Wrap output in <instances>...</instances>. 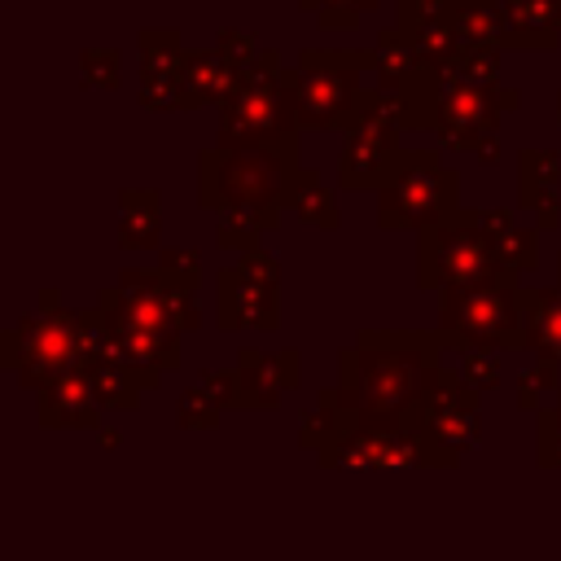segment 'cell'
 Segmentation results:
<instances>
[{
    "label": "cell",
    "mask_w": 561,
    "mask_h": 561,
    "mask_svg": "<svg viewBox=\"0 0 561 561\" xmlns=\"http://www.w3.org/2000/svg\"><path fill=\"white\" fill-rule=\"evenodd\" d=\"M162 237V193L158 188H123L118 193V245L153 250Z\"/></svg>",
    "instance_id": "19"
},
{
    "label": "cell",
    "mask_w": 561,
    "mask_h": 561,
    "mask_svg": "<svg viewBox=\"0 0 561 561\" xmlns=\"http://www.w3.org/2000/svg\"><path fill=\"white\" fill-rule=\"evenodd\" d=\"M0 364L18 373V381L26 390H44L48 381L88 368V351H83V320L79 311L61 307L57 289L39 294V311L22 316L13 329H4L0 337Z\"/></svg>",
    "instance_id": "4"
},
{
    "label": "cell",
    "mask_w": 561,
    "mask_h": 561,
    "mask_svg": "<svg viewBox=\"0 0 561 561\" xmlns=\"http://www.w3.org/2000/svg\"><path fill=\"white\" fill-rule=\"evenodd\" d=\"M517 302H522L526 346L543 351V359H561V285L557 289L522 285L517 289Z\"/></svg>",
    "instance_id": "18"
},
{
    "label": "cell",
    "mask_w": 561,
    "mask_h": 561,
    "mask_svg": "<svg viewBox=\"0 0 561 561\" xmlns=\"http://www.w3.org/2000/svg\"><path fill=\"white\" fill-rule=\"evenodd\" d=\"M289 210H294L302 224L320 228V232H337V224H342L337 197L320 184V171H311V167H302V175H298V184H294V197H289Z\"/></svg>",
    "instance_id": "25"
},
{
    "label": "cell",
    "mask_w": 561,
    "mask_h": 561,
    "mask_svg": "<svg viewBox=\"0 0 561 561\" xmlns=\"http://www.w3.org/2000/svg\"><path fill=\"white\" fill-rule=\"evenodd\" d=\"M500 53L495 44H460L451 66L443 70V83H465V88H495L500 83Z\"/></svg>",
    "instance_id": "27"
},
{
    "label": "cell",
    "mask_w": 561,
    "mask_h": 561,
    "mask_svg": "<svg viewBox=\"0 0 561 561\" xmlns=\"http://www.w3.org/2000/svg\"><path fill=\"white\" fill-rule=\"evenodd\" d=\"M482 232H486V241L495 245V254L508 272L526 276V272L539 267V228H517L504 206L482 210Z\"/></svg>",
    "instance_id": "20"
},
{
    "label": "cell",
    "mask_w": 561,
    "mask_h": 561,
    "mask_svg": "<svg viewBox=\"0 0 561 561\" xmlns=\"http://www.w3.org/2000/svg\"><path fill=\"white\" fill-rule=\"evenodd\" d=\"M158 272L171 280V285H180L184 294H197V285H202V254L197 250H162L158 254Z\"/></svg>",
    "instance_id": "31"
},
{
    "label": "cell",
    "mask_w": 561,
    "mask_h": 561,
    "mask_svg": "<svg viewBox=\"0 0 561 561\" xmlns=\"http://www.w3.org/2000/svg\"><path fill=\"white\" fill-rule=\"evenodd\" d=\"M460 210V175L438 149H403L386 188H377V224L386 232H421Z\"/></svg>",
    "instance_id": "6"
},
{
    "label": "cell",
    "mask_w": 561,
    "mask_h": 561,
    "mask_svg": "<svg viewBox=\"0 0 561 561\" xmlns=\"http://www.w3.org/2000/svg\"><path fill=\"white\" fill-rule=\"evenodd\" d=\"M298 66L289 70L280 53L263 48L241 75L237 92L219 105L215 145H285L298 140Z\"/></svg>",
    "instance_id": "3"
},
{
    "label": "cell",
    "mask_w": 561,
    "mask_h": 561,
    "mask_svg": "<svg viewBox=\"0 0 561 561\" xmlns=\"http://www.w3.org/2000/svg\"><path fill=\"white\" fill-rule=\"evenodd\" d=\"M517 386H522V390H517L522 408H535V403H539V394L557 386V359H539L535 368H526V373L517 377Z\"/></svg>",
    "instance_id": "35"
},
{
    "label": "cell",
    "mask_w": 561,
    "mask_h": 561,
    "mask_svg": "<svg viewBox=\"0 0 561 561\" xmlns=\"http://www.w3.org/2000/svg\"><path fill=\"white\" fill-rule=\"evenodd\" d=\"M215 399L206 394V386L202 390H188L184 399H180V421L184 425H215Z\"/></svg>",
    "instance_id": "37"
},
{
    "label": "cell",
    "mask_w": 561,
    "mask_h": 561,
    "mask_svg": "<svg viewBox=\"0 0 561 561\" xmlns=\"http://www.w3.org/2000/svg\"><path fill=\"white\" fill-rule=\"evenodd\" d=\"M136 53H140V88L136 101L145 110H197L184 83V57L188 48L180 44V31L171 26H149L136 35Z\"/></svg>",
    "instance_id": "12"
},
{
    "label": "cell",
    "mask_w": 561,
    "mask_h": 561,
    "mask_svg": "<svg viewBox=\"0 0 561 561\" xmlns=\"http://www.w3.org/2000/svg\"><path fill=\"white\" fill-rule=\"evenodd\" d=\"M184 83H188L193 105H224L237 92L241 70H232L210 48H188V57H184Z\"/></svg>",
    "instance_id": "21"
},
{
    "label": "cell",
    "mask_w": 561,
    "mask_h": 561,
    "mask_svg": "<svg viewBox=\"0 0 561 561\" xmlns=\"http://www.w3.org/2000/svg\"><path fill=\"white\" fill-rule=\"evenodd\" d=\"M399 158H403V145L346 136V149H342V158H337V184H342V188H351V193L386 188V180L394 175Z\"/></svg>",
    "instance_id": "14"
},
{
    "label": "cell",
    "mask_w": 561,
    "mask_h": 561,
    "mask_svg": "<svg viewBox=\"0 0 561 561\" xmlns=\"http://www.w3.org/2000/svg\"><path fill=\"white\" fill-rule=\"evenodd\" d=\"M443 333L425 329H359L355 346L342 351V394L368 421H399L412 399L438 386Z\"/></svg>",
    "instance_id": "1"
},
{
    "label": "cell",
    "mask_w": 561,
    "mask_h": 561,
    "mask_svg": "<svg viewBox=\"0 0 561 561\" xmlns=\"http://www.w3.org/2000/svg\"><path fill=\"white\" fill-rule=\"evenodd\" d=\"M298 368H302L298 351H254V346L237 351V373L245 377V386L254 394V408H272L280 399V390H294Z\"/></svg>",
    "instance_id": "15"
},
{
    "label": "cell",
    "mask_w": 561,
    "mask_h": 561,
    "mask_svg": "<svg viewBox=\"0 0 561 561\" xmlns=\"http://www.w3.org/2000/svg\"><path fill=\"white\" fill-rule=\"evenodd\" d=\"M522 105V92L517 88H465V83H443V96H438V140L443 149H460V153H473V145L482 136H495L500 131V114L517 110Z\"/></svg>",
    "instance_id": "11"
},
{
    "label": "cell",
    "mask_w": 561,
    "mask_h": 561,
    "mask_svg": "<svg viewBox=\"0 0 561 561\" xmlns=\"http://www.w3.org/2000/svg\"><path fill=\"white\" fill-rule=\"evenodd\" d=\"M88 377H92V390H96V399H101L105 408H131V403L140 399V390L158 386L162 373H153V368H136V364H118V359H105V364H92Z\"/></svg>",
    "instance_id": "24"
},
{
    "label": "cell",
    "mask_w": 561,
    "mask_h": 561,
    "mask_svg": "<svg viewBox=\"0 0 561 561\" xmlns=\"http://www.w3.org/2000/svg\"><path fill=\"white\" fill-rule=\"evenodd\" d=\"M96 307L118 320V324H136V329H162V333H184L202 324V311L193 302V294H184L180 285H171L158 267H123L118 280L110 289H101Z\"/></svg>",
    "instance_id": "9"
},
{
    "label": "cell",
    "mask_w": 561,
    "mask_h": 561,
    "mask_svg": "<svg viewBox=\"0 0 561 561\" xmlns=\"http://www.w3.org/2000/svg\"><path fill=\"white\" fill-rule=\"evenodd\" d=\"M364 70H373V48H302L298 123L316 131H346L364 96Z\"/></svg>",
    "instance_id": "8"
},
{
    "label": "cell",
    "mask_w": 561,
    "mask_h": 561,
    "mask_svg": "<svg viewBox=\"0 0 561 561\" xmlns=\"http://www.w3.org/2000/svg\"><path fill=\"white\" fill-rule=\"evenodd\" d=\"M403 35L416 44L421 61H425V66H434L438 75H443V70L451 66V57L460 53V35L451 31L447 13H443V18H430V22H416V26H408Z\"/></svg>",
    "instance_id": "28"
},
{
    "label": "cell",
    "mask_w": 561,
    "mask_h": 561,
    "mask_svg": "<svg viewBox=\"0 0 561 561\" xmlns=\"http://www.w3.org/2000/svg\"><path fill=\"white\" fill-rule=\"evenodd\" d=\"M215 53H219V57H224L232 70H241V75H245L263 48H259L254 31H232V26H228V31H219V44H215Z\"/></svg>",
    "instance_id": "33"
},
{
    "label": "cell",
    "mask_w": 561,
    "mask_h": 561,
    "mask_svg": "<svg viewBox=\"0 0 561 561\" xmlns=\"http://www.w3.org/2000/svg\"><path fill=\"white\" fill-rule=\"evenodd\" d=\"M557 118H561V92H557Z\"/></svg>",
    "instance_id": "39"
},
{
    "label": "cell",
    "mask_w": 561,
    "mask_h": 561,
    "mask_svg": "<svg viewBox=\"0 0 561 561\" xmlns=\"http://www.w3.org/2000/svg\"><path fill=\"white\" fill-rule=\"evenodd\" d=\"M118 66H123L118 48H83L79 53V79H83V88L114 92L118 88Z\"/></svg>",
    "instance_id": "30"
},
{
    "label": "cell",
    "mask_w": 561,
    "mask_h": 561,
    "mask_svg": "<svg viewBox=\"0 0 561 561\" xmlns=\"http://www.w3.org/2000/svg\"><path fill=\"white\" fill-rule=\"evenodd\" d=\"M96 390H92V377L88 368H75L57 381H48L39 390V421L44 425H96Z\"/></svg>",
    "instance_id": "16"
},
{
    "label": "cell",
    "mask_w": 561,
    "mask_h": 561,
    "mask_svg": "<svg viewBox=\"0 0 561 561\" xmlns=\"http://www.w3.org/2000/svg\"><path fill=\"white\" fill-rule=\"evenodd\" d=\"M302 175L298 140L285 145H210L197 153L202 210H289Z\"/></svg>",
    "instance_id": "2"
},
{
    "label": "cell",
    "mask_w": 561,
    "mask_h": 561,
    "mask_svg": "<svg viewBox=\"0 0 561 561\" xmlns=\"http://www.w3.org/2000/svg\"><path fill=\"white\" fill-rule=\"evenodd\" d=\"M202 386L219 408H254V394H250V386H245V377L237 368L232 373H206Z\"/></svg>",
    "instance_id": "32"
},
{
    "label": "cell",
    "mask_w": 561,
    "mask_h": 561,
    "mask_svg": "<svg viewBox=\"0 0 561 561\" xmlns=\"http://www.w3.org/2000/svg\"><path fill=\"white\" fill-rule=\"evenodd\" d=\"M460 381L469 390H495V381H500L495 351H460Z\"/></svg>",
    "instance_id": "34"
},
{
    "label": "cell",
    "mask_w": 561,
    "mask_h": 561,
    "mask_svg": "<svg viewBox=\"0 0 561 561\" xmlns=\"http://www.w3.org/2000/svg\"><path fill=\"white\" fill-rule=\"evenodd\" d=\"M447 22L460 35V44H495V48H517L513 18L504 0H447Z\"/></svg>",
    "instance_id": "17"
},
{
    "label": "cell",
    "mask_w": 561,
    "mask_h": 561,
    "mask_svg": "<svg viewBox=\"0 0 561 561\" xmlns=\"http://www.w3.org/2000/svg\"><path fill=\"white\" fill-rule=\"evenodd\" d=\"M539 460L561 465V399L539 416Z\"/></svg>",
    "instance_id": "36"
},
{
    "label": "cell",
    "mask_w": 561,
    "mask_h": 561,
    "mask_svg": "<svg viewBox=\"0 0 561 561\" xmlns=\"http://www.w3.org/2000/svg\"><path fill=\"white\" fill-rule=\"evenodd\" d=\"M276 224H280V210H215V245L245 254Z\"/></svg>",
    "instance_id": "26"
},
{
    "label": "cell",
    "mask_w": 561,
    "mask_h": 561,
    "mask_svg": "<svg viewBox=\"0 0 561 561\" xmlns=\"http://www.w3.org/2000/svg\"><path fill=\"white\" fill-rule=\"evenodd\" d=\"M517 206L535 210L539 232L561 224V158L552 149H522L517 153Z\"/></svg>",
    "instance_id": "13"
},
{
    "label": "cell",
    "mask_w": 561,
    "mask_h": 561,
    "mask_svg": "<svg viewBox=\"0 0 561 561\" xmlns=\"http://www.w3.org/2000/svg\"><path fill=\"white\" fill-rule=\"evenodd\" d=\"M522 285H447L438 294V333L456 351H508L526 346L522 333Z\"/></svg>",
    "instance_id": "7"
},
{
    "label": "cell",
    "mask_w": 561,
    "mask_h": 561,
    "mask_svg": "<svg viewBox=\"0 0 561 561\" xmlns=\"http://www.w3.org/2000/svg\"><path fill=\"white\" fill-rule=\"evenodd\" d=\"M307 13H316V22L324 26V31H355L359 26V18L368 13V9H377L381 0H298Z\"/></svg>",
    "instance_id": "29"
},
{
    "label": "cell",
    "mask_w": 561,
    "mask_h": 561,
    "mask_svg": "<svg viewBox=\"0 0 561 561\" xmlns=\"http://www.w3.org/2000/svg\"><path fill=\"white\" fill-rule=\"evenodd\" d=\"M118 346H123V364H136V368H153V373H167V368H180V333H162V329H136V324H118Z\"/></svg>",
    "instance_id": "23"
},
{
    "label": "cell",
    "mask_w": 561,
    "mask_h": 561,
    "mask_svg": "<svg viewBox=\"0 0 561 561\" xmlns=\"http://www.w3.org/2000/svg\"><path fill=\"white\" fill-rule=\"evenodd\" d=\"M504 9L513 18L517 48H530V53L557 48V35H561V0H504Z\"/></svg>",
    "instance_id": "22"
},
{
    "label": "cell",
    "mask_w": 561,
    "mask_h": 561,
    "mask_svg": "<svg viewBox=\"0 0 561 561\" xmlns=\"http://www.w3.org/2000/svg\"><path fill=\"white\" fill-rule=\"evenodd\" d=\"M276 289H280L276 259L263 245L245 250L241 263H232V267H224L215 276V324L224 333H237V329H263V333H272L280 324Z\"/></svg>",
    "instance_id": "10"
},
{
    "label": "cell",
    "mask_w": 561,
    "mask_h": 561,
    "mask_svg": "<svg viewBox=\"0 0 561 561\" xmlns=\"http://www.w3.org/2000/svg\"><path fill=\"white\" fill-rule=\"evenodd\" d=\"M522 285L517 272H508L495 254V245L482 232V210H451L447 219L416 232V285L421 289H447V285Z\"/></svg>",
    "instance_id": "5"
},
{
    "label": "cell",
    "mask_w": 561,
    "mask_h": 561,
    "mask_svg": "<svg viewBox=\"0 0 561 561\" xmlns=\"http://www.w3.org/2000/svg\"><path fill=\"white\" fill-rule=\"evenodd\" d=\"M557 285H561V254H557Z\"/></svg>",
    "instance_id": "38"
}]
</instances>
